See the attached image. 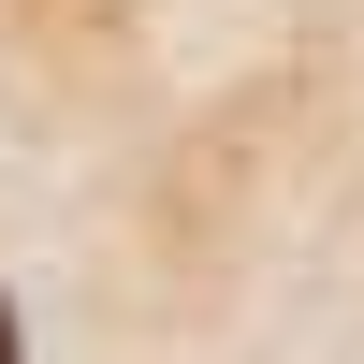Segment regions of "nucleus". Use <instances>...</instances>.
Returning a JSON list of instances; mask_svg holds the SVG:
<instances>
[{
    "instance_id": "f257e3e1",
    "label": "nucleus",
    "mask_w": 364,
    "mask_h": 364,
    "mask_svg": "<svg viewBox=\"0 0 364 364\" xmlns=\"http://www.w3.org/2000/svg\"><path fill=\"white\" fill-rule=\"evenodd\" d=\"M0 364H15V321H0Z\"/></svg>"
}]
</instances>
